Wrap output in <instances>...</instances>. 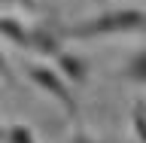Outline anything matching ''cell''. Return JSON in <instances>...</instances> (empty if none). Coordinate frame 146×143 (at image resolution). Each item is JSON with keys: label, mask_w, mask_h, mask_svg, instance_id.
<instances>
[{"label": "cell", "mask_w": 146, "mask_h": 143, "mask_svg": "<svg viewBox=\"0 0 146 143\" xmlns=\"http://www.w3.org/2000/svg\"><path fill=\"white\" fill-rule=\"evenodd\" d=\"M122 34H146V9L140 6H110L91 18L64 27L67 40H104Z\"/></svg>", "instance_id": "cell-1"}, {"label": "cell", "mask_w": 146, "mask_h": 143, "mask_svg": "<svg viewBox=\"0 0 146 143\" xmlns=\"http://www.w3.org/2000/svg\"><path fill=\"white\" fill-rule=\"evenodd\" d=\"M25 73H27V79L34 82L43 94H49L70 119H79V100L73 94V85L61 76L58 67H49V64H27Z\"/></svg>", "instance_id": "cell-2"}, {"label": "cell", "mask_w": 146, "mask_h": 143, "mask_svg": "<svg viewBox=\"0 0 146 143\" xmlns=\"http://www.w3.org/2000/svg\"><path fill=\"white\" fill-rule=\"evenodd\" d=\"M55 64H58L61 76L70 82V85H82V82H85L88 67H85V61H82L79 55H73V52H67V49H61V52L55 55Z\"/></svg>", "instance_id": "cell-3"}, {"label": "cell", "mask_w": 146, "mask_h": 143, "mask_svg": "<svg viewBox=\"0 0 146 143\" xmlns=\"http://www.w3.org/2000/svg\"><path fill=\"white\" fill-rule=\"evenodd\" d=\"M61 34H55L49 27H31V52L36 55H46V58H55V55L61 52Z\"/></svg>", "instance_id": "cell-4"}, {"label": "cell", "mask_w": 146, "mask_h": 143, "mask_svg": "<svg viewBox=\"0 0 146 143\" xmlns=\"http://www.w3.org/2000/svg\"><path fill=\"white\" fill-rule=\"evenodd\" d=\"M0 37H6L18 49H31V25H25L18 15H0Z\"/></svg>", "instance_id": "cell-5"}, {"label": "cell", "mask_w": 146, "mask_h": 143, "mask_svg": "<svg viewBox=\"0 0 146 143\" xmlns=\"http://www.w3.org/2000/svg\"><path fill=\"white\" fill-rule=\"evenodd\" d=\"M113 76L122 79V82H131V85H146V49L134 52L131 58H128V64L119 67Z\"/></svg>", "instance_id": "cell-6"}, {"label": "cell", "mask_w": 146, "mask_h": 143, "mask_svg": "<svg viewBox=\"0 0 146 143\" xmlns=\"http://www.w3.org/2000/svg\"><path fill=\"white\" fill-rule=\"evenodd\" d=\"M131 131H134L137 143H146V100L137 98L131 107Z\"/></svg>", "instance_id": "cell-7"}, {"label": "cell", "mask_w": 146, "mask_h": 143, "mask_svg": "<svg viewBox=\"0 0 146 143\" xmlns=\"http://www.w3.org/2000/svg\"><path fill=\"white\" fill-rule=\"evenodd\" d=\"M6 143H40L34 134V128L25 125V122H15V125H9V137Z\"/></svg>", "instance_id": "cell-8"}, {"label": "cell", "mask_w": 146, "mask_h": 143, "mask_svg": "<svg viewBox=\"0 0 146 143\" xmlns=\"http://www.w3.org/2000/svg\"><path fill=\"white\" fill-rule=\"evenodd\" d=\"M0 79L3 82H12V67H9V61H6V55L0 52Z\"/></svg>", "instance_id": "cell-9"}, {"label": "cell", "mask_w": 146, "mask_h": 143, "mask_svg": "<svg viewBox=\"0 0 146 143\" xmlns=\"http://www.w3.org/2000/svg\"><path fill=\"white\" fill-rule=\"evenodd\" d=\"M70 143H104V140H98V137H91V134H85V131H76L73 134V140Z\"/></svg>", "instance_id": "cell-10"}, {"label": "cell", "mask_w": 146, "mask_h": 143, "mask_svg": "<svg viewBox=\"0 0 146 143\" xmlns=\"http://www.w3.org/2000/svg\"><path fill=\"white\" fill-rule=\"evenodd\" d=\"M18 6H25V12H34L36 9V0H15Z\"/></svg>", "instance_id": "cell-11"}, {"label": "cell", "mask_w": 146, "mask_h": 143, "mask_svg": "<svg viewBox=\"0 0 146 143\" xmlns=\"http://www.w3.org/2000/svg\"><path fill=\"white\" fill-rule=\"evenodd\" d=\"M6 137H9V125H0V143H6Z\"/></svg>", "instance_id": "cell-12"}]
</instances>
